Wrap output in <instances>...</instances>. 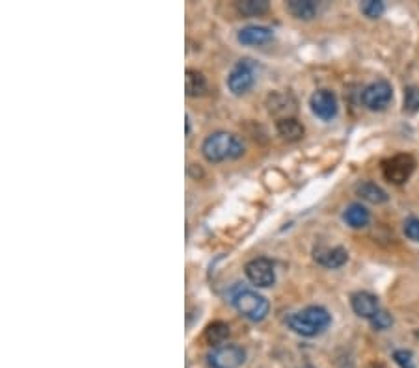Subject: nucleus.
Returning <instances> with one entry per match:
<instances>
[{
	"label": "nucleus",
	"instance_id": "1",
	"mask_svg": "<svg viewBox=\"0 0 419 368\" xmlns=\"http://www.w3.org/2000/svg\"><path fill=\"white\" fill-rule=\"evenodd\" d=\"M332 324V316L324 307H306V309L292 313L287 316V325L295 333L302 335V337H317L322 331L328 330Z\"/></svg>",
	"mask_w": 419,
	"mask_h": 368
},
{
	"label": "nucleus",
	"instance_id": "2",
	"mask_svg": "<svg viewBox=\"0 0 419 368\" xmlns=\"http://www.w3.org/2000/svg\"><path fill=\"white\" fill-rule=\"evenodd\" d=\"M229 301L233 307L239 310L244 318L252 320V322H261L270 310V303L265 296L258 294L252 288H246L243 285H237L229 292Z\"/></svg>",
	"mask_w": 419,
	"mask_h": 368
},
{
	"label": "nucleus",
	"instance_id": "3",
	"mask_svg": "<svg viewBox=\"0 0 419 368\" xmlns=\"http://www.w3.org/2000/svg\"><path fill=\"white\" fill-rule=\"evenodd\" d=\"M203 156L209 162H224L228 158H239L244 153V146L237 136L229 134V132H215L203 141Z\"/></svg>",
	"mask_w": 419,
	"mask_h": 368
},
{
	"label": "nucleus",
	"instance_id": "4",
	"mask_svg": "<svg viewBox=\"0 0 419 368\" xmlns=\"http://www.w3.org/2000/svg\"><path fill=\"white\" fill-rule=\"evenodd\" d=\"M258 63L254 60L244 58L240 60L228 77V87L229 92H233L235 95H244L252 90V86L255 84V78H258Z\"/></svg>",
	"mask_w": 419,
	"mask_h": 368
},
{
	"label": "nucleus",
	"instance_id": "5",
	"mask_svg": "<svg viewBox=\"0 0 419 368\" xmlns=\"http://www.w3.org/2000/svg\"><path fill=\"white\" fill-rule=\"evenodd\" d=\"M415 170V160L412 155H395L382 162V175L386 180L393 184H403L412 177Z\"/></svg>",
	"mask_w": 419,
	"mask_h": 368
},
{
	"label": "nucleus",
	"instance_id": "6",
	"mask_svg": "<svg viewBox=\"0 0 419 368\" xmlns=\"http://www.w3.org/2000/svg\"><path fill=\"white\" fill-rule=\"evenodd\" d=\"M393 99L391 84L386 80H376L361 92V104L371 112H382L390 107Z\"/></svg>",
	"mask_w": 419,
	"mask_h": 368
},
{
	"label": "nucleus",
	"instance_id": "7",
	"mask_svg": "<svg viewBox=\"0 0 419 368\" xmlns=\"http://www.w3.org/2000/svg\"><path fill=\"white\" fill-rule=\"evenodd\" d=\"M246 361V352L237 344H222L211 350L209 364L213 368H239Z\"/></svg>",
	"mask_w": 419,
	"mask_h": 368
},
{
	"label": "nucleus",
	"instance_id": "8",
	"mask_svg": "<svg viewBox=\"0 0 419 368\" xmlns=\"http://www.w3.org/2000/svg\"><path fill=\"white\" fill-rule=\"evenodd\" d=\"M246 271V277L250 279V283L259 288H268L272 286L274 281H276V271H274V264L268 259L259 257L250 261L244 268Z\"/></svg>",
	"mask_w": 419,
	"mask_h": 368
},
{
	"label": "nucleus",
	"instance_id": "9",
	"mask_svg": "<svg viewBox=\"0 0 419 368\" xmlns=\"http://www.w3.org/2000/svg\"><path fill=\"white\" fill-rule=\"evenodd\" d=\"M309 104H312L313 114L321 117L322 121L334 119L337 116V110H339L336 93L328 92V90H319V92L313 93L312 99H309Z\"/></svg>",
	"mask_w": 419,
	"mask_h": 368
},
{
	"label": "nucleus",
	"instance_id": "10",
	"mask_svg": "<svg viewBox=\"0 0 419 368\" xmlns=\"http://www.w3.org/2000/svg\"><path fill=\"white\" fill-rule=\"evenodd\" d=\"M351 305L356 315L367 320H373L381 313L376 296L369 294V292H354L351 296Z\"/></svg>",
	"mask_w": 419,
	"mask_h": 368
},
{
	"label": "nucleus",
	"instance_id": "11",
	"mask_svg": "<svg viewBox=\"0 0 419 368\" xmlns=\"http://www.w3.org/2000/svg\"><path fill=\"white\" fill-rule=\"evenodd\" d=\"M313 257L319 264L327 268H341L346 261H349V253L343 247H327L319 246L313 251Z\"/></svg>",
	"mask_w": 419,
	"mask_h": 368
},
{
	"label": "nucleus",
	"instance_id": "12",
	"mask_svg": "<svg viewBox=\"0 0 419 368\" xmlns=\"http://www.w3.org/2000/svg\"><path fill=\"white\" fill-rule=\"evenodd\" d=\"M272 30L259 25L244 26L243 30H239V34H237V39H239L243 45H265L268 43V41H272Z\"/></svg>",
	"mask_w": 419,
	"mask_h": 368
},
{
	"label": "nucleus",
	"instance_id": "13",
	"mask_svg": "<svg viewBox=\"0 0 419 368\" xmlns=\"http://www.w3.org/2000/svg\"><path fill=\"white\" fill-rule=\"evenodd\" d=\"M185 90L189 97H201L209 90L207 78L194 69H186L185 73Z\"/></svg>",
	"mask_w": 419,
	"mask_h": 368
},
{
	"label": "nucleus",
	"instance_id": "14",
	"mask_svg": "<svg viewBox=\"0 0 419 368\" xmlns=\"http://www.w3.org/2000/svg\"><path fill=\"white\" fill-rule=\"evenodd\" d=\"M276 129H278V134L282 136L283 140L287 141H298L302 140L304 138V125L298 119H295V117H283V119H280L278 125H276Z\"/></svg>",
	"mask_w": 419,
	"mask_h": 368
},
{
	"label": "nucleus",
	"instance_id": "15",
	"mask_svg": "<svg viewBox=\"0 0 419 368\" xmlns=\"http://www.w3.org/2000/svg\"><path fill=\"white\" fill-rule=\"evenodd\" d=\"M356 194L360 195L364 201L373 205H381L388 201V194H386L384 190H382L378 184L369 183V180L358 184V186H356Z\"/></svg>",
	"mask_w": 419,
	"mask_h": 368
},
{
	"label": "nucleus",
	"instance_id": "16",
	"mask_svg": "<svg viewBox=\"0 0 419 368\" xmlns=\"http://www.w3.org/2000/svg\"><path fill=\"white\" fill-rule=\"evenodd\" d=\"M343 218H345V222L349 223L351 227L364 229V227H367V223H369L371 214H369V210H367L366 207H364V205L352 203L351 207H349V209L345 210Z\"/></svg>",
	"mask_w": 419,
	"mask_h": 368
},
{
	"label": "nucleus",
	"instance_id": "17",
	"mask_svg": "<svg viewBox=\"0 0 419 368\" xmlns=\"http://www.w3.org/2000/svg\"><path fill=\"white\" fill-rule=\"evenodd\" d=\"M229 325L226 322H213V324L207 325V330H205V340L211 346H222L226 344V340L229 339Z\"/></svg>",
	"mask_w": 419,
	"mask_h": 368
},
{
	"label": "nucleus",
	"instance_id": "18",
	"mask_svg": "<svg viewBox=\"0 0 419 368\" xmlns=\"http://www.w3.org/2000/svg\"><path fill=\"white\" fill-rule=\"evenodd\" d=\"M287 8L297 19L309 21L315 17L319 6L313 0H291V2H287Z\"/></svg>",
	"mask_w": 419,
	"mask_h": 368
},
{
	"label": "nucleus",
	"instance_id": "19",
	"mask_svg": "<svg viewBox=\"0 0 419 368\" xmlns=\"http://www.w3.org/2000/svg\"><path fill=\"white\" fill-rule=\"evenodd\" d=\"M237 10L243 15L255 17V15H261L268 10V2L267 0H244L237 4Z\"/></svg>",
	"mask_w": 419,
	"mask_h": 368
},
{
	"label": "nucleus",
	"instance_id": "20",
	"mask_svg": "<svg viewBox=\"0 0 419 368\" xmlns=\"http://www.w3.org/2000/svg\"><path fill=\"white\" fill-rule=\"evenodd\" d=\"M360 10L369 19H378L384 13V2H381V0H367V2H361Z\"/></svg>",
	"mask_w": 419,
	"mask_h": 368
},
{
	"label": "nucleus",
	"instance_id": "21",
	"mask_svg": "<svg viewBox=\"0 0 419 368\" xmlns=\"http://www.w3.org/2000/svg\"><path fill=\"white\" fill-rule=\"evenodd\" d=\"M419 110V87L410 86L405 90V112H414Z\"/></svg>",
	"mask_w": 419,
	"mask_h": 368
},
{
	"label": "nucleus",
	"instance_id": "22",
	"mask_svg": "<svg viewBox=\"0 0 419 368\" xmlns=\"http://www.w3.org/2000/svg\"><path fill=\"white\" fill-rule=\"evenodd\" d=\"M393 361L399 364L401 368H415L414 355L408 350H397L393 354Z\"/></svg>",
	"mask_w": 419,
	"mask_h": 368
},
{
	"label": "nucleus",
	"instance_id": "23",
	"mask_svg": "<svg viewBox=\"0 0 419 368\" xmlns=\"http://www.w3.org/2000/svg\"><path fill=\"white\" fill-rule=\"evenodd\" d=\"M371 324H373V328H375V330H388V328H390L391 324H393V318H391L390 315H388V313H384V310H381V313H378V315L375 316V318L371 320Z\"/></svg>",
	"mask_w": 419,
	"mask_h": 368
},
{
	"label": "nucleus",
	"instance_id": "24",
	"mask_svg": "<svg viewBox=\"0 0 419 368\" xmlns=\"http://www.w3.org/2000/svg\"><path fill=\"white\" fill-rule=\"evenodd\" d=\"M405 234L414 240V242H419V218H408L405 222Z\"/></svg>",
	"mask_w": 419,
	"mask_h": 368
},
{
	"label": "nucleus",
	"instance_id": "25",
	"mask_svg": "<svg viewBox=\"0 0 419 368\" xmlns=\"http://www.w3.org/2000/svg\"><path fill=\"white\" fill-rule=\"evenodd\" d=\"M367 368H388L384 363H381V361H373V363L367 364Z\"/></svg>",
	"mask_w": 419,
	"mask_h": 368
}]
</instances>
